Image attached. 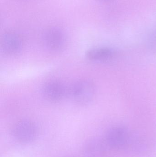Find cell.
Listing matches in <instances>:
<instances>
[{
	"label": "cell",
	"mask_w": 156,
	"mask_h": 157,
	"mask_svg": "<svg viewBox=\"0 0 156 157\" xmlns=\"http://www.w3.org/2000/svg\"><path fill=\"white\" fill-rule=\"evenodd\" d=\"M104 151V144L97 139L87 142L83 149V154L86 157H101Z\"/></svg>",
	"instance_id": "8"
},
{
	"label": "cell",
	"mask_w": 156,
	"mask_h": 157,
	"mask_svg": "<svg viewBox=\"0 0 156 157\" xmlns=\"http://www.w3.org/2000/svg\"><path fill=\"white\" fill-rule=\"evenodd\" d=\"M44 41L46 47L49 49L54 51L61 50L66 45V34L61 29L52 27L44 33Z\"/></svg>",
	"instance_id": "5"
},
{
	"label": "cell",
	"mask_w": 156,
	"mask_h": 157,
	"mask_svg": "<svg viewBox=\"0 0 156 157\" xmlns=\"http://www.w3.org/2000/svg\"><path fill=\"white\" fill-rule=\"evenodd\" d=\"M1 48L8 55H15L21 52L24 43L19 35L14 32L5 33L1 38Z\"/></svg>",
	"instance_id": "6"
},
{
	"label": "cell",
	"mask_w": 156,
	"mask_h": 157,
	"mask_svg": "<svg viewBox=\"0 0 156 157\" xmlns=\"http://www.w3.org/2000/svg\"><path fill=\"white\" fill-rule=\"evenodd\" d=\"M38 128L31 120L18 121L13 125L12 133L16 141L21 144H28L34 141L38 135Z\"/></svg>",
	"instance_id": "2"
},
{
	"label": "cell",
	"mask_w": 156,
	"mask_h": 157,
	"mask_svg": "<svg viewBox=\"0 0 156 157\" xmlns=\"http://www.w3.org/2000/svg\"><path fill=\"white\" fill-rule=\"evenodd\" d=\"M72 99L81 105L89 104L94 99L96 87L93 82L89 79H82L74 83L69 91Z\"/></svg>",
	"instance_id": "1"
},
{
	"label": "cell",
	"mask_w": 156,
	"mask_h": 157,
	"mask_svg": "<svg viewBox=\"0 0 156 157\" xmlns=\"http://www.w3.org/2000/svg\"><path fill=\"white\" fill-rule=\"evenodd\" d=\"M115 50L108 47H100L89 50L86 56L89 60L98 62H104L111 60L117 56Z\"/></svg>",
	"instance_id": "7"
},
{
	"label": "cell",
	"mask_w": 156,
	"mask_h": 157,
	"mask_svg": "<svg viewBox=\"0 0 156 157\" xmlns=\"http://www.w3.org/2000/svg\"><path fill=\"white\" fill-rule=\"evenodd\" d=\"M66 86L60 81L50 80L45 83L42 88L44 98L50 102H58L63 100L69 93Z\"/></svg>",
	"instance_id": "4"
},
{
	"label": "cell",
	"mask_w": 156,
	"mask_h": 157,
	"mask_svg": "<svg viewBox=\"0 0 156 157\" xmlns=\"http://www.w3.org/2000/svg\"><path fill=\"white\" fill-rule=\"evenodd\" d=\"M100 1L103 2H111L113 0H100Z\"/></svg>",
	"instance_id": "9"
},
{
	"label": "cell",
	"mask_w": 156,
	"mask_h": 157,
	"mask_svg": "<svg viewBox=\"0 0 156 157\" xmlns=\"http://www.w3.org/2000/svg\"><path fill=\"white\" fill-rule=\"evenodd\" d=\"M131 140L129 131L123 126H117L109 129L104 137V143L109 148L122 150L128 146Z\"/></svg>",
	"instance_id": "3"
}]
</instances>
